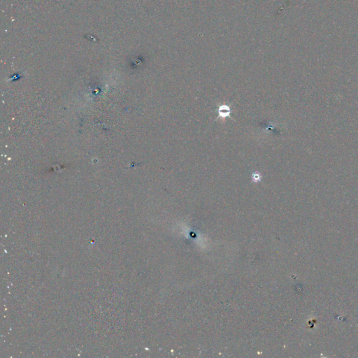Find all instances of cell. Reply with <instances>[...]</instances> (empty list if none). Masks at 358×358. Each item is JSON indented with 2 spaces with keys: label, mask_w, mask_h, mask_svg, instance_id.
<instances>
[{
  "label": "cell",
  "mask_w": 358,
  "mask_h": 358,
  "mask_svg": "<svg viewBox=\"0 0 358 358\" xmlns=\"http://www.w3.org/2000/svg\"><path fill=\"white\" fill-rule=\"evenodd\" d=\"M252 179H253V181H254V182H259L262 179L261 174H260L259 172H254L252 174Z\"/></svg>",
  "instance_id": "obj_2"
},
{
  "label": "cell",
  "mask_w": 358,
  "mask_h": 358,
  "mask_svg": "<svg viewBox=\"0 0 358 358\" xmlns=\"http://www.w3.org/2000/svg\"><path fill=\"white\" fill-rule=\"evenodd\" d=\"M231 112V109L228 105H220L218 108V118H225L227 117H230Z\"/></svg>",
  "instance_id": "obj_1"
}]
</instances>
